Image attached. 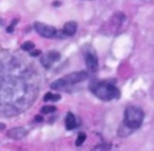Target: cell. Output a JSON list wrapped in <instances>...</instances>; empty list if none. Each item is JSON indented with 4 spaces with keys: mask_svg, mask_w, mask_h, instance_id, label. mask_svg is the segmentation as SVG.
<instances>
[{
    "mask_svg": "<svg viewBox=\"0 0 154 151\" xmlns=\"http://www.w3.org/2000/svg\"><path fill=\"white\" fill-rule=\"evenodd\" d=\"M91 91L97 98L106 102L117 99L120 96L119 89L116 87L115 82L111 80L97 83L95 86H92Z\"/></svg>",
    "mask_w": 154,
    "mask_h": 151,
    "instance_id": "cell-1",
    "label": "cell"
},
{
    "mask_svg": "<svg viewBox=\"0 0 154 151\" xmlns=\"http://www.w3.org/2000/svg\"><path fill=\"white\" fill-rule=\"evenodd\" d=\"M144 120V113L142 109L135 106H129L125 112L124 123L130 130L140 128Z\"/></svg>",
    "mask_w": 154,
    "mask_h": 151,
    "instance_id": "cell-2",
    "label": "cell"
},
{
    "mask_svg": "<svg viewBox=\"0 0 154 151\" xmlns=\"http://www.w3.org/2000/svg\"><path fill=\"white\" fill-rule=\"evenodd\" d=\"M84 56H85V62H86L88 70L92 73L96 72L98 67V59H97V56L95 50L89 46L86 50Z\"/></svg>",
    "mask_w": 154,
    "mask_h": 151,
    "instance_id": "cell-3",
    "label": "cell"
},
{
    "mask_svg": "<svg viewBox=\"0 0 154 151\" xmlns=\"http://www.w3.org/2000/svg\"><path fill=\"white\" fill-rule=\"evenodd\" d=\"M34 29L42 37L44 38H55L58 35V31L55 27L40 22H36L34 23Z\"/></svg>",
    "mask_w": 154,
    "mask_h": 151,
    "instance_id": "cell-4",
    "label": "cell"
},
{
    "mask_svg": "<svg viewBox=\"0 0 154 151\" xmlns=\"http://www.w3.org/2000/svg\"><path fill=\"white\" fill-rule=\"evenodd\" d=\"M88 77V74L86 71H78V72H73L71 74H69L62 77L67 85V87L69 86L76 85L78 83L85 81Z\"/></svg>",
    "mask_w": 154,
    "mask_h": 151,
    "instance_id": "cell-5",
    "label": "cell"
},
{
    "mask_svg": "<svg viewBox=\"0 0 154 151\" xmlns=\"http://www.w3.org/2000/svg\"><path fill=\"white\" fill-rule=\"evenodd\" d=\"M78 29V24L75 22H68L64 24L62 29V33L65 36H73Z\"/></svg>",
    "mask_w": 154,
    "mask_h": 151,
    "instance_id": "cell-6",
    "label": "cell"
},
{
    "mask_svg": "<svg viewBox=\"0 0 154 151\" xmlns=\"http://www.w3.org/2000/svg\"><path fill=\"white\" fill-rule=\"evenodd\" d=\"M27 131L23 129V128H14V129H11L8 132L7 135L12 138V139H22L26 135Z\"/></svg>",
    "mask_w": 154,
    "mask_h": 151,
    "instance_id": "cell-7",
    "label": "cell"
},
{
    "mask_svg": "<svg viewBox=\"0 0 154 151\" xmlns=\"http://www.w3.org/2000/svg\"><path fill=\"white\" fill-rule=\"evenodd\" d=\"M65 125H66V129L68 131H72L77 127V121L72 113H67L66 120H65Z\"/></svg>",
    "mask_w": 154,
    "mask_h": 151,
    "instance_id": "cell-8",
    "label": "cell"
},
{
    "mask_svg": "<svg viewBox=\"0 0 154 151\" xmlns=\"http://www.w3.org/2000/svg\"><path fill=\"white\" fill-rule=\"evenodd\" d=\"M65 87H67V85L63 78H60L54 81L53 83H51V88L53 90H61V89H64Z\"/></svg>",
    "mask_w": 154,
    "mask_h": 151,
    "instance_id": "cell-9",
    "label": "cell"
},
{
    "mask_svg": "<svg viewBox=\"0 0 154 151\" xmlns=\"http://www.w3.org/2000/svg\"><path fill=\"white\" fill-rule=\"evenodd\" d=\"M60 98H61V96H60L59 94H52V93L48 92V93L44 95L43 101H44V102H49V101H51V102H57V101H59Z\"/></svg>",
    "mask_w": 154,
    "mask_h": 151,
    "instance_id": "cell-10",
    "label": "cell"
},
{
    "mask_svg": "<svg viewBox=\"0 0 154 151\" xmlns=\"http://www.w3.org/2000/svg\"><path fill=\"white\" fill-rule=\"evenodd\" d=\"M45 55H46V57L50 59V61H51V63L56 62V61L60 60V54L58 51H56V50L49 51V52L46 53Z\"/></svg>",
    "mask_w": 154,
    "mask_h": 151,
    "instance_id": "cell-11",
    "label": "cell"
},
{
    "mask_svg": "<svg viewBox=\"0 0 154 151\" xmlns=\"http://www.w3.org/2000/svg\"><path fill=\"white\" fill-rule=\"evenodd\" d=\"M34 47H35V45H34V43H33L32 41H25V42L21 46L22 50H24V51H31L32 50L34 49Z\"/></svg>",
    "mask_w": 154,
    "mask_h": 151,
    "instance_id": "cell-12",
    "label": "cell"
},
{
    "mask_svg": "<svg viewBox=\"0 0 154 151\" xmlns=\"http://www.w3.org/2000/svg\"><path fill=\"white\" fill-rule=\"evenodd\" d=\"M56 110H57V107H55V106H53V105H47V106H43V107L41 109V112H42L43 114H48V113H54Z\"/></svg>",
    "mask_w": 154,
    "mask_h": 151,
    "instance_id": "cell-13",
    "label": "cell"
},
{
    "mask_svg": "<svg viewBox=\"0 0 154 151\" xmlns=\"http://www.w3.org/2000/svg\"><path fill=\"white\" fill-rule=\"evenodd\" d=\"M86 139H87V135L85 133H83V132H80L78 135V138H77V140H76V146H78V147L81 146L85 142Z\"/></svg>",
    "mask_w": 154,
    "mask_h": 151,
    "instance_id": "cell-14",
    "label": "cell"
},
{
    "mask_svg": "<svg viewBox=\"0 0 154 151\" xmlns=\"http://www.w3.org/2000/svg\"><path fill=\"white\" fill-rule=\"evenodd\" d=\"M41 63L42 64V66L45 68H50L51 67V62L50 61V59L46 57V55H44L42 59H41Z\"/></svg>",
    "mask_w": 154,
    "mask_h": 151,
    "instance_id": "cell-15",
    "label": "cell"
},
{
    "mask_svg": "<svg viewBox=\"0 0 154 151\" xmlns=\"http://www.w3.org/2000/svg\"><path fill=\"white\" fill-rule=\"evenodd\" d=\"M17 23V21L16 20H14V21H13V23H11V25H9L7 28H6V31L8 32H14V24H16Z\"/></svg>",
    "mask_w": 154,
    "mask_h": 151,
    "instance_id": "cell-16",
    "label": "cell"
},
{
    "mask_svg": "<svg viewBox=\"0 0 154 151\" xmlns=\"http://www.w3.org/2000/svg\"><path fill=\"white\" fill-rule=\"evenodd\" d=\"M41 54V50H31L30 51V56L31 57H37Z\"/></svg>",
    "mask_w": 154,
    "mask_h": 151,
    "instance_id": "cell-17",
    "label": "cell"
},
{
    "mask_svg": "<svg viewBox=\"0 0 154 151\" xmlns=\"http://www.w3.org/2000/svg\"><path fill=\"white\" fill-rule=\"evenodd\" d=\"M42 120H43V118H42L41 115H37V116H35V121H36L37 122H42Z\"/></svg>",
    "mask_w": 154,
    "mask_h": 151,
    "instance_id": "cell-18",
    "label": "cell"
}]
</instances>
